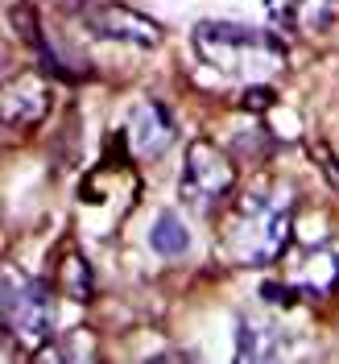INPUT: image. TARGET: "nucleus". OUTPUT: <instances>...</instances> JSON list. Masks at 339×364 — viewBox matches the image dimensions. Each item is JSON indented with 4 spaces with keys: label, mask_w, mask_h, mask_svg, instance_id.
Here are the masks:
<instances>
[{
    "label": "nucleus",
    "mask_w": 339,
    "mask_h": 364,
    "mask_svg": "<svg viewBox=\"0 0 339 364\" xmlns=\"http://www.w3.org/2000/svg\"><path fill=\"white\" fill-rule=\"evenodd\" d=\"M261 298H269L273 306H294L298 286L294 282H290V286H281V282H265V286H261Z\"/></svg>",
    "instance_id": "nucleus-13"
},
{
    "label": "nucleus",
    "mask_w": 339,
    "mask_h": 364,
    "mask_svg": "<svg viewBox=\"0 0 339 364\" xmlns=\"http://www.w3.org/2000/svg\"><path fill=\"white\" fill-rule=\"evenodd\" d=\"M236 186V170L224 149H215L211 141H190L186 161L178 174V199L195 211H211L232 195Z\"/></svg>",
    "instance_id": "nucleus-4"
},
{
    "label": "nucleus",
    "mask_w": 339,
    "mask_h": 364,
    "mask_svg": "<svg viewBox=\"0 0 339 364\" xmlns=\"http://www.w3.org/2000/svg\"><path fill=\"white\" fill-rule=\"evenodd\" d=\"M0 315L4 331L21 343H45L54 331V298L45 290V282L17 273L13 265L4 269V290H0Z\"/></svg>",
    "instance_id": "nucleus-3"
},
{
    "label": "nucleus",
    "mask_w": 339,
    "mask_h": 364,
    "mask_svg": "<svg viewBox=\"0 0 339 364\" xmlns=\"http://www.w3.org/2000/svg\"><path fill=\"white\" fill-rule=\"evenodd\" d=\"M335 17H339V0H286L281 25L302 33V38H315L323 29H331Z\"/></svg>",
    "instance_id": "nucleus-9"
},
{
    "label": "nucleus",
    "mask_w": 339,
    "mask_h": 364,
    "mask_svg": "<svg viewBox=\"0 0 339 364\" xmlns=\"http://www.w3.org/2000/svg\"><path fill=\"white\" fill-rule=\"evenodd\" d=\"M79 21L87 25L95 38H104V42H129V46H158L161 42L158 21H149L145 13H136L129 4H112V0L83 9Z\"/></svg>",
    "instance_id": "nucleus-5"
},
{
    "label": "nucleus",
    "mask_w": 339,
    "mask_h": 364,
    "mask_svg": "<svg viewBox=\"0 0 339 364\" xmlns=\"http://www.w3.org/2000/svg\"><path fill=\"white\" fill-rule=\"evenodd\" d=\"M195 54L211 70H220L224 79H240V83H269L273 75L286 70V63H290L281 38L232 21L195 25Z\"/></svg>",
    "instance_id": "nucleus-2"
},
{
    "label": "nucleus",
    "mask_w": 339,
    "mask_h": 364,
    "mask_svg": "<svg viewBox=\"0 0 339 364\" xmlns=\"http://www.w3.org/2000/svg\"><path fill=\"white\" fill-rule=\"evenodd\" d=\"M290 191H249L224 220V261L261 269L273 265L290 245Z\"/></svg>",
    "instance_id": "nucleus-1"
},
{
    "label": "nucleus",
    "mask_w": 339,
    "mask_h": 364,
    "mask_svg": "<svg viewBox=\"0 0 339 364\" xmlns=\"http://www.w3.org/2000/svg\"><path fill=\"white\" fill-rule=\"evenodd\" d=\"M290 282L298 294L306 298H327L339 286V249L335 245H306L290 261Z\"/></svg>",
    "instance_id": "nucleus-7"
},
{
    "label": "nucleus",
    "mask_w": 339,
    "mask_h": 364,
    "mask_svg": "<svg viewBox=\"0 0 339 364\" xmlns=\"http://www.w3.org/2000/svg\"><path fill=\"white\" fill-rule=\"evenodd\" d=\"M63 290L75 302H87V294H91V265L79 252H67V261H63Z\"/></svg>",
    "instance_id": "nucleus-11"
},
{
    "label": "nucleus",
    "mask_w": 339,
    "mask_h": 364,
    "mask_svg": "<svg viewBox=\"0 0 339 364\" xmlns=\"http://www.w3.org/2000/svg\"><path fill=\"white\" fill-rule=\"evenodd\" d=\"M149 249L158 252V257H182V252L190 249V232L182 224L174 211H161L154 228H149Z\"/></svg>",
    "instance_id": "nucleus-10"
},
{
    "label": "nucleus",
    "mask_w": 339,
    "mask_h": 364,
    "mask_svg": "<svg viewBox=\"0 0 339 364\" xmlns=\"http://www.w3.org/2000/svg\"><path fill=\"white\" fill-rule=\"evenodd\" d=\"M269 104H273V91L265 87V83H249V91L240 95V108H244V112H265Z\"/></svg>",
    "instance_id": "nucleus-12"
},
{
    "label": "nucleus",
    "mask_w": 339,
    "mask_h": 364,
    "mask_svg": "<svg viewBox=\"0 0 339 364\" xmlns=\"http://www.w3.org/2000/svg\"><path fill=\"white\" fill-rule=\"evenodd\" d=\"M290 352V331L269 315H240L236 360H277Z\"/></svg>",
    "instance_id": "nucleus-8"
},
{
    "label": "nucleus",
    "mask_w": 339,
    "mask_h": 364,
    "mask_svg": "<svg viewBox=\"0 0 339 364\" xmlns=\"http://www.w3.org/2000/svg\"><path fill=\"white\" fill-rule=\"evenodd\" d=\"M174 120L158 100H141L133 112L124 116V149L133 158H161L174 145Z\"/></svg>",
    "instance_id": "nucleus-6"
}]
</instances>
